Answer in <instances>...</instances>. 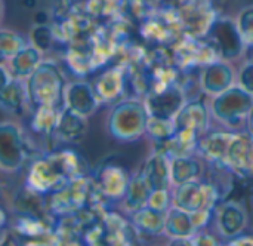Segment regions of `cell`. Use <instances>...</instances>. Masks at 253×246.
<instances>
[{
    "label": "cell",
    "instance_id": "cell-7",
    "mask_svg": "<svg viewBox=\"0 0 253 246\" xmlns=\"http://www.w3.org/2000/svg\"><path fill=\"white\" fill-rule=\"evenodd\" d=\"M68 180L64 178V175L59 172L55 162L50 159V156H42L36 157L28 169L27 175V187L33 189L37 193L42 195H50L61 189Z\"/></svg>",
    "mask_w": 253,
    "mask_h": 246
},
{
    "label": "cell",
    "instance_id": "cell-5",
    "mask_svg": "<svg viewBox=\"0 0 253 246\" xmlns=\"http://www.w3.org/2000/svg\"><path fill=\"white\" fill-rule=\"evenodd\" d=\"M206 37L216 46L224 61H233L243 55L246 43L239 30L237 21L225 16H218L211 25Z\"/></svg>",
    "mask_w": 253,
    "mask_h": 246
},
{
    "label": "cell",
    "instance_id": "cell-28",
    "mask_svg": "<svg viewBox=\"0 0 253 246\" xmlns=\"http://www.w3.org/2000/svg\"><path fill=\"white\" fill-rule=\"evenodd\" d=\"M28 43L15 31H10L7 28H1L0 31V55L3 61H9L13 58L21 49H24Z\"/></svg>",
    "mask_w": 253,
    "mask_h": 246
},
{
    "label": "cell",
    "instance_id": "cell-2",
    "mask_svg": "<svg viewBox=\"0 0 253 246\" xmlns=\"http://www.w3.org/2000/svg\"><path fill=\"white\" fill-rule=\"evenodd\" d=\"M150 113L138 98L117 101L108 119V131L119 141H135L147 134Z\"/></svg>",
    "mask_w": 253,
    "mask_h": 246
},
{
    "label": "cell",
    "instance_id": "cell-6",
    "mask_svg": "<svg viewBox=\"0 0 253 246\" xmlns=\"http://www.w3.org/2000/svg\"><path fill=\"white\" fill-rule=\"evenodd\" d=\"M150 116L175 119L187 102V97L178 83L150 91L144 99Z\"/></svg>",
    "mask_w": 253,
    "mask_h": 246
},
{
    "label": "cell",
    "instance_id": "cell-24",
    "mask_svg": "<svg viewBox=\"0 0 253 246\" xmlns=\"http://www.w3.org/2000/svg\"><path fill=\"white\" fill-rule=\"evenodd\" d=\"M40 62H42V50L37 49L34 45L28 43L13 58L9 59V70L13 74V77L27 80L31 76V73L39 67Z\"/></svg>",
    "mask_w": 253,
    "mask_h": 246
},
{
    "label": "cell",
    "instance_id": "cell-31",
    "mask_svg": "<svg viewBox=\"0 0 253 246\" xmlns=\"http://www.w3.org/2000/svg\"><path fill=\"white\" fill-rule=\"evenodd\" d=\"M148 206L157 209V211H162V212H168V209L170 206H173V202H172V195L169 193V189H165V190H154L150 196V200H148Z\"/></svg>",
    "mask_w": 253,
    "mask_h": 246
},
{
    "label": "cell",
    "instance_id": "cell-27",
    "mask_svg": "<svg viewBox=\"0 0 253 246\" xmlns=\"http://www.w3.org/2000/svg\"><path fill=\"white\" fill-rule=\"evenodd\" d=\"M176 132L175 119H165V117H156L150 116L147 123V134L154 140L156 144L165 143L170 140Z\"/></svg>",
    "mask_w": 253,
    "mask_h": 246
},
{
    "label": "cell",
    "instance_id": "cell-14",
    "mask_svg": "<svg viewBox=\"0 0 253 246\" xmlns=\"http://www.w3.org/2000/svg\"><path fill=\"white\" fill-rule=\"evenodd\" d=\"M199 232L191 217L181 208L170 206L166 212V232L165 235L172 239V245H190V239Z\"/></svg>",
    "mask_w": 253,
    "mask_h": 246
},
{
    "label": "cell",
    "instance_id": "cell-12",
    "mask_svg": "<svg viewBox=\"0 0 253 246\" xmlns=\"http://www.w3.org/2000/svg\"><path fill=\"white\" fill-rule=\"evenodd\" d=\"M126 88H127V73L122 65L107 68L93 82V89L99 102L120 101Z\"/></svg>",
    "mask_w": 253,
    "mask_h": 246
},
{
    "label": "cell",
    "instance_id": "cell-37",
    "mask_svg": "<svg viewBox=\"0 0 253 246\" xmlns=\"http://www.w3.org/2000/svg\"><path fill=\"white\" fill-rule=\"evenodd\" d=\"M215 4H218V3H225V1H228V0H212Z\"/></svg>",
    "mask_w": 253,
    "mask_h": 246
},
{
    "label": "cell",
    "instance_id": "cell-17",
    "mask_svg": "<svg viewBox=\"0 0 253 246\" xmlns=\"http://www.w3.org/2000/svg\"><path fill=\"white\" fill-rule=\"evenodd\" d=\"M234 86V70L228 61H215L202 70V88L209 95H218Z\"/></svg>",
    "mask_w": 253,
    "mask_h": 246
},
{
    "label": "cell",
    "instance_id": "cell-13",
    "mask_svg": "<svg viewBox=\"0 0 253 246\" xmlns=\"http://www.w3.org/2000/svg\"><path fill=\"white\" fill-rule=\"evenodd\" d=\"M233 138L234 134L228 131H208L200 137L196 154L211 165H225Z\"/></svg>",
    "mask_w": 253,
    "mask_h": 246
},
{
    "label": "cell",
    "instance_id": "cell-3",
    "mask_svg": "<svg viewBox=\"0 0 253 246\" xmlns=\"http://www.w3.org/2000/svg\"><path fill=\"white\" fill-rule=\"evenodd\" d=\"M252 107L253 95L239 85L215 95L211 104V113L222 125L239 128L243 123L246 125Z\"/></svg>",
    "mask_w": 253,
    "mask_h": 246
},
{
    "label": "cell",
    "instance_id": "cell-4",
    "mask_svg": "<svg viewBox=\"0 0 253 246\" xmlns=\"http://www.w3.org/2000/svg\"><path fill=\"white\" fill-rule=\"evenodd\" d=\"M28 157V147L22 131L12 122L0 125V168L3 172L19 171Z\"/></svg>",
    "mask_w": 253,
    "mask_h": 246
},
{
    "label": "cell",
    "instance_id": "cell-36",
    "mask_svg": "<svg viewBox=\"0 0 253 246\" xmlns=\"http://www.w3.org/2000/svg\"><path fill=\"white\" fill-rule=\"evenodd\" d=\"M246 49H252V53H251V56H249V61H253V46H248Z\"/></svg>",
    "mask_w": 253,
    "mask_h": 246
},
{
    "label": "cell",
    "instance_id": "cell-33",
    "mask_svg": "<svg viewBox=\"0 0 253 246\" xmlns=\"http://www.w3.org/2000/svg\"><path fill=\"white\" fill-rule=\"evenodd\" d=\"M190 245H194V246H216L219 245V242L213 238V236H211V235H208V233H203V232H197L191 239H190Z\"/></svg>",
    "mask_w": 253,
    "mask_h": 246
},
{
    "label": "cell",
    "instance_id": "cell-8",
    "mask_svg": "<svg viewBox=\"0 0 253 246\" xmlns=\"http://www.w3.org/2000/svg\"><path fill=\"white\" fill-rule=\"evenodd\" d=\"M130 178L132 177L125 166L110 162L98 169L95 183L107 200H123L129 189Z\"/></svg>",
    "mask_w": 253,
    "mask_h": 246
},
{
    "label": "cell",
    "instance_id": "cell-25",
    "mask_svg": "<svg viewBox=\"0 0 253 246\" xmlns=\"http://www.w3.org/2000/svg\"><path fill=\"white\" fill-rule=\"evenodd\" d=\"M151 193H153V189L150 187L142 171L139 169V172L130 178L127 193L123 199V208L127 212H133V211H138V209L147 206Z\"/></svg>",
    "mask_w": 253,
    "mask_h": 246
},
{
    "label": "cell",
    "instance_id": "cell-30",
    "mask_svg": "<svg viewBox=\"0 0 253 246\" xmlns=\"http://www.w3.org/2000/svg\"><path fill=\"white\" fill-rule=\"evenodd\" d=\"M237 25L248 46H253V6L245 7L237 18Z\"/></svg>",
    "mask_w": 253,
    "mask_h": 246
},
{
    "label": "cell",
    "instance_id": "cell-16",
    "mask_svg": "<svg viewBox=\"0 0 253 246\" xmlns=\"http://www.w3.org/2000/svg\"><path fill=\"white\" fill-rule=\"evenodd\" d=\"M172 202H173V206L181 208L187 212H194L199 209H209L205 181L194 180V181H187L184 184L175 186V190L172 193Z\"/></svg>",
    "mask_w": 253,
    "mask_h": 246
},
{
    "label": "cell",
    "instance_id": "cell-11",
    "mask_svg": "<svg viewBox=\"0 0 253 246\" xmlns=\"http://www.w3.org/2000/svg\"><path fill=\"white\" fill-rule=\"evenodd\" d=\"M209 116L211 110L202 98L190 99L175 117L176 131H187L202 137L209 131Z\"/></svg>",
    "mask_w": 253,
    "mask_h": 246
},
{
    "label": "cell",
    "instance_id": "cell-20",
    "mask_svg": "<svg viewBox=\"0 0 253 246\" xmlns=\"http://www.w3.org/2000/svg\"><path fill=\"white\" fill-rule=\"evenodd\" d=\"M49 156L55 162V165L58 166V169L64 175V178L68 181L86 178L89 174L86 160L74 150L62 148V150H56V151L50 153Z\"/></svg>",
    "mask_w": 253,
    "mask_h": 246
},
{
    "label": "cell",
    "instance_id": "cell-29",
    "mask_svg": "<svg viewBox=\"0 0 253 246\" xmlns=\"http://www.w3.org/2000/svg\"><path fill=\"white\" fill-rule=\"evenodd\" d=\"M56 40L55 30L49 24H36L30 33V43L42 52L50 50Z\"/></svg>",
    "mask_w": 253,
    "mask_h": 246
},
{
    "label": "cell",
    "instance_id": "cell-32",
    "mask_svg": "<svg viewBox=\"0 0 253 246\" xmlns=\"http://www.w3.org/2000/svg\"><path fill=\"white\" fill-rule=\"evenodd\" d=\"M239 85L253 95V61L243 64V67L239 71Z\"/></svg>",
    "mask_w": 253,
    "mask_h": 246
},
{
    "label": "cell",
    "instance_id": "cell-9",
    "mask_svg": "<svg viewBox=\"0 0 253 246\" xmlns=\"http://www.w3.org/2000/svg\"><path fill=\"white\" fill-rule=\"evenodd\" d=\"M225 165L236 175L253 180V137L248 131L234 134Z\"/></svg>",
    "mask_w": 253,
    "mask_h": 246
},
{
    "label": "cell",
    "instance_id": "cell-21",
    "mask_svg": "<svg viewBox=\"0 0 253 246\" xmlns=\"http://www.w3.org/2000/svg\"><path fill=\"white\" fill-rule=\"evenodd\" d=\"M203 177V165L196 154H184L170 157V178L172 186H179L187 181L200 180Z\"/></svg>",
    "mask_w": 253,
    "mask_h": 246
},
{
    "label": "cell",
    "instance_id": "cell-34",
    "mask_svg": "<svg viewBox=\"0 0 253 246\" xmlns=\"http://www.w3.org/2000/svg\"><path fill=\"white\" fill-rule=\"evenodd\" d=\"M227 245L230 246H253V235H239L233 239H230V242H227Z\"/></svg>",
    "mask_w": 253,
    "mask_h": 246
},
{
    "label": "cell",
    "instance_id": "cell-15",
    "mask_svg": "<svg viewBox=\"0 0 253 246\" xmlns=\"http://www.w3.org/2000/svg\"><path fill=\"white\" fill-rule=\"evenodd\" d=\"M99 104L101 102L95 94L93 85L83 82V80H77L74 83L67 85L65 107L74 110L76 113L84 117H89L96 111Z\"/></svg>",
    "mask_w": 253,
    "mask_h": 246
},
{
    "label": "cell",
    "instance_id": "cell-23",
    "mask_svg": "<svg viewBox=\"0 0 253 246\" xmlns=\"http://www.w3.org/2000/svg\"><path fill=\"white\" fill-rule=\"evenodd\" d=\"M86 119L87 117L76 113L74 110H71L68 107H64L61 110V113H59L55 135L58 138H61L62 141H67V143L77 141L86 132V128H87Z\"/></svg>",
    "mask_w": 253,
    "mask_h": 246
},
{
    "label": "cell",
    "instance_id": "cell-26",
    "mask_svg": "<svg viewBox=\"0 0 253 246\" xmlns=\"http://www.w3.org/2000/svg\"><path fill=\"white\" fill-rule=\"evenodd\" d=\"M59 108L55 107H37L34 108V116L31 120L33 131L43 137H50L56 134L58 119H59Z\"/></svg>",
    "mask_w": 253,
    "mask_h": 246
},
{
    "label": "cell",
    "instance_id": "cell-19",
    "mask_svg": "<svg viewBox=\"0 0 253 246\" xmlns=\"http://www.w3.org/2000/svg\"><path fill=\"white\" fill-rule=\"evenodd\" d=\"M130 223L141 236H160L166 232V212L157 211L147 205L130 212Z\"/></svg>",
    "mask_w": 253,
    "mask_h": 246
},
{
    "label": "cell",
    "instance_id": "cell-35",
    "mask_svg": "<svg viewBox=\"0 0 253 246\" xmlns=\"http://www.w3.org/2000/svg\"><path fill=\"white\" fill-rule=\"evenodd\" d=\"M246 131L253 137V107L248 116V120H246Z\"/></svg>",
    "mask_w": 253,
    "mask_h": 246
},
{
    "label": "cell",
    "instance_id": "cell-10",
    "mask_svg": "<svg viewBox=\"0 0 253 246\" xmlns=\"http://www.w3.org/2000/svg\"><path fill=\"white\" fill-rule=\"evenodd\" d=\"M248 224V214L240 202L224 200L216 209V227L219 235L230 241L242 235Z\"/></svg>",
    "mask_w": 253,
    "mask_h": 246
},
{
    "label": "cell",
    "instance_id": "cell-18",
    "mask_svg": "<svg viewBox=\"0 0 253 246\" xmlns=\"http://www.w3.org/2000/svg\"><path fill=\"white\" fill-rule=\"evenodd\" d=\"M145 180L148 181L150 187L154 190H165L172 186L170 178V157L156 150L145 162V165L141 168Z\"/></svg>",
    "mask_w": 253,
    "mask_h": 246
},
{
    "label": "cell",
    "instance_id": "cell-22",
    "mask_svg": "<svg viewBox=\"0 0 253 246\" xmlns=\"http://www.w3.org/2000/svg\"><path fill=\"white\" fill-rule=\"evenodd\" d=\"M28 102L30 98H28V89L25 80L13 77L9 83L1 85L0 105L3 110L13 114H22L24 107Z\"/></svg>",
    "mask_w": 253,
    "mask_h": 246
},
{
    "label": "cell",
    "instance_id": "cell-1",
    "mask_svg": "<svg viewBox=\"0 0 253 246\" xmlns=\"http://www.w3.org/2000/svg\"><path fill=\"white\" fill-rule=\"evenodd\" d=\"M30 104L37 107H65V80L59 67L53 62H40L25 80Z\"/></svg>",
    "mask_w": 253,
    "mask_h": 246
}]
</instances>
